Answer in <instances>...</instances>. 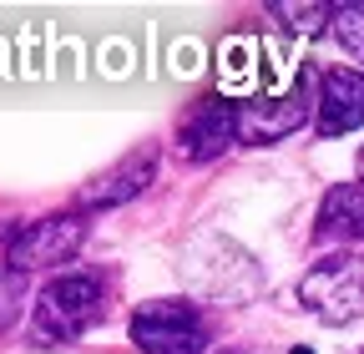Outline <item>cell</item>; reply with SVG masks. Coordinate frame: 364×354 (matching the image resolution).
<instances>
[{
	"label": "cell",
	"instance_id": "1",
	"mask_svg": "<svg viewBox=\"0 0 364 354\" xmlns=\"http://www.w3.org/2000/svg\"><path fill=\"white\" fill-rule=\"evenodd\" d=\"M102 279L91 274H66V279H51L36 299V334L46 344H66L76 334H86L91 324L102 319Z\"/></svg>",
	"mask_w": 364,
	"mask_h": 354
},
{
	"label": "cell",
	"instance_id": "2",
	"mask_svg": "<svg viewBox=\"0 0 364 354\" xmlns=\"http://www.w3.org/2000/svg\"><path fill=\"white\" fill-rule=\"evenodd\" d=\"M304 309H314L324 324H349L364 314V258L354 253H334L324 263H314L299 284Z\"/></svg>",
	"mask_w": 364,
	"mask_h": 354
},
{
	"label": "cell",
	"instance_id": "3",
	"mask_svg": "<svg viewBox=\"0 0 364 354\" xmlns=\"http://www.w3.org/2000/svg\"><path fill=\"white\" fill-rule=\"evenodd\" d=\"M132 344L142 354H203L208 324L198 314V304L157 299V304H142L132 314Z\"/></svg>",
	"mask_w": 364,
	"mask_h": 354
},
{
	"label": "cell",
	"instance_id": "4",
	"mask_svg": "<svg viewBox=\"0 0 364 354\" xmlns=\"http://www.w3.org/2000/svg\"><path fill=\"white\" fill-rule=\"evenodd\" d=\"M86 243V223L81 213H51V218H36V223H21L6 243V263L16 274L31 269H56V263L76 258V248Z\"/></svg>",
	"mask_w": 364,
	"mask_h": 354
},
{
	"label": "cell",
	"instance_id": "5",
	"mask_svg": "<svg viewBox=\"0 0 364 354\" xmlns=\"http://www.w3.org/2000/svg\"><path fill=\"white\" fill-rule=\"evenodd\" d=\"M309 92H314V71L284 97H263V102H243L238 107V137L243 142H279L294 127H304L309 117Z\"/></svg>",
	"mask_w": 364,
	"mask_h": 354
},
{
	"label": "cell",
	"instance_id": "6",
	"mask_svg": "<svg viewBox=\"0 0 364 354\" xmlns=\"http://www.w3.org/2000/svg\"><path fill=\"white\" fill-rule=\"evenodd\" d=\"M238 137V107L233 102H223V97H208L188 122L177 127V152L188 157V162H208L218 152H228Z\"/></svg>",
	"mask_w": 364,
	"mask_h": 354
},
{
	"label": "cell",
	"instance_id": "7",
	"mask_svg": "<svg viewBox=\"0 0 364 354\" xmlns=\"http://www.w3.org/2000/svg\"><path fill=\"white\" fill-rule=\"evenodd\" d=\"M354 127H364V71L334 66L318 81V132L324 137H344Z\"/></svg>",
	"mask_w": 364,
	"mask_h": 354
},
{
	"label": "cell",
	"instance_id": "8",
	"mask_svg": "<svg viewBox=\"0 0 364 354\" xmlns=\"http://www.w3.org/2000/svg\"><path fill=\"white\" fill-rule=\"evenodd\" d=\"M152 172H157V152L142 147V152H132L122 167H112L107 177H97L86 193H81V208H117L127 198H136L147 183H152Z\"/></svg>",
	"mask_w": 364,
	"mask_h": 354
},
{
	"label": "cell",
	"instance_id": "9",
	"mask_svg": "<svg viewBox=\"0 0 364 354\" xmlns=\"http://www.w3.org/2000/svg\"><path fill=\"white\" fill-rule=\"evenodd\" d=\"M318 238H364V183L329 188L324 208H318Z\"/></svg>",
	"mask_w": 364,
	"mask_h": 354
},
{
	"label": "cell",
	"instance_id": "10",
	"mask_svg": "<svg viewBox=\"0 0 364 354\" xmlns=\"http://www.w3.org/2000/svg\"><path fill=\"white\" fill-rule=\"evenodd\" d=\"M268 16H273V21H284V31H294V36H318V31L334 21V11H329V6H318V0H309V6H289V0H273Z\"/></svg>",
	"mask_w": 364,
	"mask_h": 354
},
{
	"label": "cell",
	"instance_id": "11",
	"mask_svg": "<svg viewBox=\"0 0 364 354\" xmlns=\"http://www.w3.org/2000/svg\"><path fill=\"white\" fill-rule=\"evenodd\" d=\"M26 309V274L16 269H0V329H11Z\"/></svg>",
	"mask_w": 364,
	"mask_h": 354
},
{
	"label": "cell",
	"instance_id": "12",
	"mask_svg": "<svg viewBox=\"0 0 364 354\" xmlns=\"http://www.w3.org/2000/svg\"><path fill=\"white\" fill-rule=\"evenodd\" d=\"M334 36H339V46L364 56V6H339L334 11Z\"/></svg>",
	"mask_w": 364,
	"mask_h": 354
},
{
	"label": "cell",
	"instance_id": "13",
	"mask_svg": "<svg viewBox=\"0 0 364 354\" xmlns=\"http://www.w3.org/2000/svg\"><path fill=\"white\" fill-rule=\"evenodd\" d=\"M359 183H364V152H359Z\"/></svg>",
	"mask_w": 364,
	"mask_h": 354
},
{
	"label": "cell",
	"instance_id": "14",
	"mask_svg": "<svg viewBox=\"0 0 364 354\" xmlns=\"http://www.w3.org/2000/svg\"><path fill=\"white\" fill-rule=\"evenodd\" d=\"M294 354H314V349H294Z\"/></svg>",
	"mask_w": 364,
	"mask_h": 354
}]
</instances>
